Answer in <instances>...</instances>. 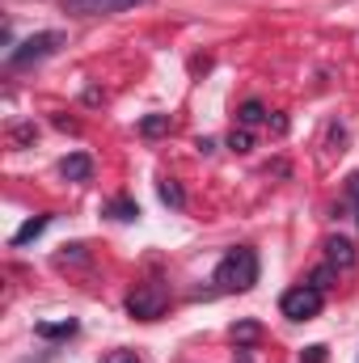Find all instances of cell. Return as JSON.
<instances>
[{
	"label": "cell",
	"mask_w": 359,
	"mask_h": 363,
	"mask_svg": "<svg viewBox=\"0 0 359 363\" xmlns=\"http://www.w3.org/2000/svg\"><path fill=\"white\" fill-rule=\"evenodd\" d=\"M55 127H60V131H77V123H72V118H64V114H55Z\"/></svg>",
	"instance_id": "603a6c76"
},
{
	"label": "cell",
	"mask_w": 359,
	"mask_h": 363,
	"mask_svg": "<svg viewBox=\"0 0 359 363\" xmlns=\"http://www.w3.org/2000/svg\"><path fill=\"white\" fill-rule=\"evenodd\" d=\"M194 148H199L203 157H211V152H216V140H211V135H199V140H194Z\"/></svg>",
	"instance_id": "ffe728a7"
},
{
	"label": "cell",
	"mask_w": 359,
	"mask_h": 363,
	"mask_svg": "<svg viewBox=\"0 0 359 363\" xmlns=\"http://www.w3.org/2000/svg\"><path fill=\"white\" fill-rule=\"evenodd\" d=\"M34 334H38V338H51V342H55V338H72V334H77V317H64V321H38Z\"/></svg>",
	"instance_id": "ba28073f"
},
{
	"label": "cell",
	"mask_w": 359,
	"mask_h": 363,
	"mask_svg": "<svg viewBox=\"0 0 359 363\" xmlns=\"http://www.w3.org/2000/svg\"><path fill=\"white\" fill-rule=\"evenodd\" d=\"M161 203H165V207H174V211L186 207V194H182L178 182H161Z\"/></svg>",
	"instance_id": "9a60e30c"
},
{
	"label": "cell",
	"mask_w": 359,
	"mask_h": 363,
	"mask_svg": "<svg viewBox=\"0 0 359 363\" xmlns=\"http://www.w3.org/2000/svg\"><path fill=\"white\" fill-rule=\"evenodd\" d=\"M267 123H270V131H275V135H283V131H287V114H270Z\"/></svg>",
	"instance_id": "44dd1931"
},
{
	"label": "cell",
	"mask_w": 359,
	"mask_h": 363,
	"mask_svg": "<svg viewBox=\"0 0 359 363\" xmlns=\"http://www.w3.org/2000/svg\"><path fill=\"white\" fill-rule=\"evenodd\" d=\"M60 43H64V34H55V30L30 34L21 47H9L4 64H9V68H30V64H38V60H47V55H55V51H60Z\"/></svg>",
	"instance_id": "3957f363"
},
{
	"label": "cell",
	"mask_w": 359,
	"mask_h": 363,
	"mask_svg": "<svg viewBox=\"0 0 359 363\" xmlns=\"http://www.w3.org/2000/svg\"><path fill=\"white\" fill-rule=\"evenodd\" d=\"M165 304H170V291H165L161 283H144V287H136V291L127 296V313H131L136 321H157V317L165 313Z\"/></svg>",
	"instance_id": "277c9868"
},
{
	"label": "cell",
	"mask_w": 359,
	"mask_h": 363,
	"mask_svg": "<svg viewBox=\"0 0 359 363\" xmlns=\"http://www.w3.org/2000/svg\"><path fill=\"white\" fill-rule=\"evenodd\" d=\"M9 140H13L17 148H26V144H34V140H38V131H34V123H17V127L9 131Z\"/></svg>",
	"instance_id": "e0dca14e"
},
{
	"label": "cell",
	"mask_w": 359,
	"mask_h": 363,
	"mask_svg": "<svg viewBox=\"0 0 359 363\" xmlns=\"http://www.w3.org/2000/svg\"><path fill=\"white\" fill-rule=\"evenodd\" d=\"M106 363H144V359H140L136 351H110V355H106Z\"/></svg>",
	"instance_id": "d6986e66"
},
{
	"label": "cell",
	"mask_w": 359,
	"mask_h": 363,
	"mask_svg": "<svg viewBox=\"0 0 359 363\" xmlns=\"http://www.w3.org/2000/svg\"><path fill=\"white\" fill-rule=\"evenodd\" d=\"M228 338H233L241 351H245V347H258V342H263V325H258V321H237V325L228 330Z\"/></svg>",
	"instance_id": "9c48e42d"
},
{
	"label": "cell",
	"mask_w": 359,
	"mask_h": 363,
	"mask_svg": "<svg viewBox=\"0 0 359 363\" xmlns=\"http://www.w3.org/2000/svg\"><path fill=\"white\" fill-rule=\"evenodd\" d=\"M224 148L228 152H237V157H245V152H254V135H250V127H237L228 140H224Z\"/></svg>",
	"instance_id": "4fadbf2b"
},
{
	"label": "cell",
	"mask_w": 359,
	"mask_h": 363,
	"mask_svg": "<svg viewBox=\"0 0 359 363\" xmlns=\"http://www.w3.org/2000/svg\"><path fill=\"white\" fill-rule=\"evenodd\" d=\"M347 194L355 199V207H359V174H351V178H347Z\"/></svg>",
	"instance_id": "7402d4cb"
},
{
	"label": "cell",
	"mask_w": 359,
	"mask_h": 363,
	"mask_svg": "<svg viewBox=\"0 0 359 363\" xmlns=\"http://www.w3.org/2000/svg\"><path fill=\"white\" fill-rule=\"evenodd\" d=\"M237 118H241V127H258V123H267V106L258 101V97H250V101H241V110H237Z\"/></svg>",
	"instance_id": "7c38bea8"
},
{
	"label": "cell",
	"mask_w": 359,
	"mask_h": 363,
	"mask_svg": "<svg viewBox=\"0 0 359 363\" xmlns=\"http://www.w3.org/2000/svg\"><path fill=\"white\" fill-rule=\"evenodd\" d=\"M321 304H326V296H321L313 283H296V287H287V291L279 296V313H283L287 321H313V317L321 313Z\"/></svg>",
	"instance_id": "7a4b0ae2"
},
{
	"label": "cell",
	"mask_w": 359,
	"mask_h": 363,
	"mask_svg": "<svg viewBox=\"0 0 359 363\" xmlns=\"http://www.w3.org/2000/svg\"><path fill=\"white\" fill-rule=\"evenodd\" d=\"M334 279H338V271H334V267H330V262H326V267H317V271L309 274V283H313V287H317V291H321V296H326V291H330V287H334Z\"/></svg>",
	"instance_id": "2e32d148"
},
{
	"label": "cell",
	"mask_w": 359,
	"mask_h": 363,
	"mask_svg": "<svg viewBox=\"0 0 359 363\" xmlns=\"http://www.w3.org/2000/svg\"><path fill=\"white\" fill-rule=\"evenodd\" d=\"M300 363H326V347H321V342L304 347V351H300Z\"/></svg>",
	"instance_id": "ac0fdd59"
},
{
	"label": "cell",
	"mask_w": 359,
	"mask_h": 363,
	"mask_svg": "<svg viewBox=\"0 0 359 363\" xmlns=\"http://www.w3.org/2000/svg\"><path fill=\"white\" fill-rule=\"evenodd\" d=\"M106 216H110V220H136V216H140V203L127 199V194H118V199L106 203Z\"/></svg>",
	"instance_id": "8fae6325"
},
{
	"label": "cell",
	"mask_w": 359,
	"mask_h": 363,
	"mask_svg": "<svg viewBox=\"0 0 359 363\" xmlns=\"http://www.w3.org/2000/svg\"><path fill=\"white\" fill-rule=\"evenodd\" d=\"M267 174H275V178H287V161H275Z\"/></svg>",
	"instance_id": "cb8c5ba5"
},
{
	"label": "cell",
	"mask_w": 359,
	"mask_h": 363,
	"mask_svg": "<svg viewBox=\"0 0 359 363\" xmlns=\"http://www.w3.org/2000/svg\"><path fill=\"white\" fill-rule=\"evenodd\" d=\"M140 0H64V13L72 17H101V13H123Z\"/></svg>",
	"instance_id": "5b68a950"
},
{
	"label": "cell",
	"mask_w": 359,
	"mask_h": 363,
	"mask_svg": "<svg viewBox=\"0 0 359 363\" xmlns=\"http://www.w3.org/2000/svg\"><path fill=\"white\" fill-rule=\"evenodd\" d=\"M47 224H51V216H34V220H26V224H21V228L13 233V250L30 245V241H34V237H38V233H43Z\"/></svg>",
	"instance_id": "30bf717a"
},
{
	"label": "cell",
	"mask_w": 359,
	"mask_h": 363,
	"mask_svg": "<svg viewBox=\"0 0 359 363\" xmlns=\"http://www.w3.org/2000/svg\"><path fill=\"white\" fill-rule=\"evenodd\" d=\"M165 131H170V114H148V118H140V135L157 140V135H165Z\"/></svg>",
	"instance_id": "5bb4252c"
},
{
	"label": "cell",
	"mask_w": 359,
	"mask_h": 363,
	"mask_svg": "<svg viewBox=\"0 0 359 363\" xmlns=\"http://www.w3.org/2000/svg\"><path fill=\"white\" fill-rule=\"evenodd\" d=\"M326 262H330L334 271H351V267H355V245H351L347 237H330V241H326Z\"/></svg>",
	"instance_id": "8992f818"
},
{
	"label": "cell",
	"mask_w": 359,
	"mask_h": 363,
	"mask_svg": "<svg viewBox=\"0 0 359 363\" xmlns=\"http://www.w3.org/2000/svg\"><path fill=\"white\" fill-rule=\"evenodd\" d=\"M60 174H64L68 182H89V178H93V161H89V152H72V157H64Z\"/></svg>",
	"instance_id": "52a82bcc"
},
{
	"label": "cell",
	"mask_w": 359,
	"mask_h": 363,
	"mask_svg": "<svg viewBox=\"0 0 359 363\" xmlns=\"http://www.w3.org/2000/svg\"><path fill=\"white\" fill-rule=\"evenodd\" d=\"M258 283V254L254 250H228L216 267V287L220 291H250Z\"/></svg>",
	"instance_id": "6da1fadb"
}]
</instances>
